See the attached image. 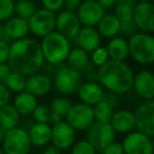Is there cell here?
I'll use <instances>...</instances> for the list:
<instances>
[{"label":"cell","instance_id":"obj_7","mask_svg":"<svg viewBox=\"0 0 154 154\" xmlns=\"http://www.w3.org/2000/svg\"><path fill=\"white\" fill-rule=\"evenodd\" d=\"M64 118L75 131L87 130L95 122L92 106H89L82 101L72 103Z\"/></svg>","mask_w":154,"mask_h":154},{"label":"cell","instance_id":"obj_37","mask_svg":"<svg viewBox=\"0 0 154 154\" xmlns=\"http://www.w3.org/2000/svg\"><path fill=\"white\" fill-rule=\"evenodd\" d=\"M137 32H138V29H137L136 24L134 23L133 20L120 22L119 34L122 37H131L132 35H134Z\"/></svg>","mask_w":154,"mask_h":154},{"label":"cell","instance_id":"obj_20","mask_svg":"<svg viewBox=\"0 0 154 154\" xmlns=\"http://www.w3.org/2000/svg\"><path fill=\"white\" fill-rule=\"evenodd\" d=\"M30 30H29V24L28 20L22 19V18L15 16L9 18L5 20V23L3 24V37H8L9 39L12 40H18L26 37L29 34Z\"/></svg>","mask_w":154,"mask_h":154},{"label":"cell","instance_id":"obj_54","mask_svg":"<svg viewBox=\"0 0 154 154\" xmlns=\"http://www.w3.org/2000/svg\"><path fill=\"white\" fill-rule=\"evenodd\" d=\"M82 1H84V0H82Z\"/></svg>","mask_w":154,"mask_h":154},{"label":"cell","instance_id":"obj_14","mask_svg":"<svg viewBox=\"0 0 154 154\" xmlns=\"http://www.w3.org/2000/svg\"><path fill=\"white\" fill-rule=\"evenodd\" d=\"M80 29H82V23L75 12L63 10L56 15V32L61 34L69 40L76 38Z\"/></svg>","mask_w":154,"mask_h":154},{"label":"cell","instance_id":"obj_52","mask_svg":"<svg viewBox=\"0 0 154 154\" xmlns=\"http://www.w3.org/2000/svg\"><path fill=\"white\" fill-rule=\"evenodd\" d=\"M13 1H14V2H16V1H18V0H13Z\"/></svg>","mask_w":154,"mask_h":154},{"label":"cell","instance_id":"obj_13","mask_svg":"<svg viewBox=\"0 0 154 154\" xmlns=\"http://www.w3.org/2000/svg\"><path fill=\"white\" fill-rule=\"evenodd\" d=\"M132 20L137 29L151 34L154 31V5L147 1H139L133 8Z\"/></svg>","mask_w":154,"mask_h":154},{"label":"cell","instance_id":"obj_15","mask_svg":"<svg viewBox=\"0 0 154 154\" xmlns=\"http://www.w3.org/2000/svg\"><path fill=\"white\" fill-rule=\"evenodd\" d=\"M76 138V131L62 119L61 122L52 126L51 143L61 151L68 150L74 145Z\"/></svg>","mask_w":154,"mask_h":154},{"label":"cell","instance_id":"obj_23","mask_svg":"<svg viewBox=\"0 0 154 154\" xmlns=\"http://www.w3.org/2000/svg\"><path fill=\"white\" fill-rule=\"evenodd\" d=\"M106 49L109 54V58L112 60L125 61L129 57L128 40L122 36H115L110 38Z\"/></svg>","mask_w":154,"mask_h":154},{"label":"cell","instance_id":"obj_19","mask_svg":"<svg viewBox=\"0 0 154 154\" xmlns=\"http://www.w3.org/2000/svg\"><path fill=\"white\" fill-rule=\"evenodd\" d=\"M77 94L82 103H87L89 106H94L95 103L103 99L105 90L98 82L87 80L86 82H82L80 85Z\"/></svg>","mask_w":154,"mask_h":154},{"label":"cell","instance_id":"obj_25","mask_svg":"<svg viewBox=\"0 0 154 154\" xmlns=\"http://www.w3.org/2000/svg\"><path fill=\"white\" fill-rule=\"evenodd\" d=\"M96 30L99 33L100 37L110 39L119 34L120 21L114 14H107V15L105 14L103 18L99 20L98 23L96 24Z\"/></svg>","mask_w":154,"mask_h":154},{"label":"cell","instance_id":"obj_28","mask_svg":"<svg viewBox=\"0 0 154 154\" xmlns=\"http://www.w3.org/2000/svg\"><path fill=\"white\" fill-rule=\"evenodd\" d=\"M93 108V114H94L95 122H110L112 115L114 113V108L110 105L105 99H101L98 103H96Z\"/></svg>","mask_w":154,"mask_h":154},{"label":"cell","instance_id":"obj_22","mask_svg":"<svg viewBox=\"0 0 154 154\" xmlns=\"http://www.w3.org/2000/svg\"><path fill=\"white\" fill-rule=\"evenodd\" d=\"M52 126L49 122H35L28 130L32 146L43 147L51 141Z\"/></svg>","mask_w":154,"mask_h":154},{"label":"cell","instance_id":"obj_24","mask_svg":"<svg viewBox=\"0 0 154 154\" xmlns=\"http://www.w3.org/2000/svg\"><path fill=\"white\" fill-rule=\"evenodd\" d=\"M37 105H38L37 97L26 91L17 93L13 101V106L18 111V113L22 116L32 115Z\"/></svg>","mask_w":154,"mask_h":154},{"label":"cell","instance_id":"obj_5","mask_svg":"<svg viewBox=\"0 0 154 154\" xmlns=\"http://www.w3.org/2000/svg\"><path fill=\"white\" fill-rule=\"evenodd\" d=\"M32 148L28 131L19 127L5 131L1 143L3 154H29Z\"/></svg>","mask_w":154,"mask_h":154},{"label":"cell","instance_id":"obj_34","mask_svg":"<svg viewBox=\"0 0 154 154\" xmlns=\"http://www.w3.org/2000/svg\"><path fill=\"white\" fill-rule=\"evenodd\" d=\"M71 154H96V150L87 139H82L72 146Z\"/></svg>","mask_w":154,"mask_h":154},{"label":"cell","instance_id":"obj_32","mask_svg":"<svg viewBox=\"0 0 154 154\" xmlns=\"http://www.w3.org/2000/svg\"><path fill=\"white\" fill-rule=\"evenodd\" d=\"M133 8H134V7L128 5V3L117 1V2H116V5H115L114 15L117 17V19L119 20L120 22H125V21H129V20H132Z\"/></svg>","mask_w":154,"mask_h":154},{"label":"cell","instance_id":"obj_46","mask_svg":"<svg viewBox=\"0 0 154 154\" xmlns=\"http://www.w3.org/2000/svg\"><path fill=\"white\" fill-rule=\"evenodd\" d=\"M98 3L103 8V9H111L112 7L116 5L117 0H97Z\"/></svg>","mask_w":154,"mask_h":154},{"label":"cell","instance_id":"obj_21","mask_svg":"<svg viewBox=\"0 0 154 154\" xmlns=\"http://www.w3.org/2000/svg\"><path fill=\"white\" fill-rule=\"evenodd\" d=\"M100 35L95 26H84L80 29L76 36L77 45L87 53H92L100 45Z\"/></svg>","mask_w":154,"mask_h":154},{"label":"cell","instance_id":"obj_41","mask_svg":"<svg viewBox=\"0 0 154 154\" xmlns=\"http://www.w3.org/2000/svg\"><path fill=\"white\" fill-rule=\"evenodd\" d=\"M10 53V45L3 38L0 39V63L8 62Z\"/></svg>","mask_w":154,"mask_h":154},{"label":"cell","instance_id":"obj_27","mask_svg":"<svg viewBox=\"0 0 154 154\" xmlns=\"http://www.w3.org/2000/svg\"><path fill=\"white\" fill-rule=\"evenodd\" d=\"M20 114L13 105L8 103L0 108V127L5 131L18 127L20 122Z\"/></svg>","mask_w":154,"mask_h":154},{"label":"cell","instance_id":"obj_50","mask_svg":"<svg viewBox=\"0 0 154 154\" xmlns=\"http://www.w3.org/2000/svg\"><path fill=\"white\" fill-rule=\"evenodd\" d=\"M138 1H147V2H152L153 0H138Z\"/></svg>","mask_w":154,"mask_h":154},{"label":"cell","instance_id":"obj_42","mask_svg":"<svg viewBox=\"0 0 154 154\" xmlns=\"http://www.w3.org/2000/svg\"><path fill=\"white\" fill-rule=\"evenodd\" d=\"M82 0H63V7L66 11L76 12Z\"/></svg>","mask_w":154,"mask_h":154},{"label":"cell","instance_id":"obj_45","mask_svg":"<svg viewBox=\"0 0 154 154\" xmlns=\"http://www.w3.org/2000/svg\"><path fill=\"white\" fill-rule=\"evenodd\" d=\"M42 154H61V150L53 145L47 146L42 151Z\"/></svg>","mask_w":154,"mask_h":154},{"label":"cell","instance_id":"obj_38","mask_svg":"<svg viewBox=\"0 0 154 154\" xmlns=\"http://www.w3.org/2000/svg\"><path fill=\"white\" fill-rule=\"evenodd\" d=\"M43 9H47L54 13L60 11L63 7V0H40Z\"/></svg>","mask_w":154,"mask_h":154},{"label":"cell","instance_id":"obj_6","mask_svg":"<svg viewBox=\"0 0 154 154\" xmlns=\"http://www.w3.org/2000/svg\"><path fill=\"white\" fill-rule=\"evenodd\" d=\"M82 84V75L80 71L73 70L64 66L56 72L54 76V88L63 96H69L77 93Z\"/></svg>","mask_w":154,"mask_h":154},{"label":"cell","instance_id":"obj_12","mask_svg":"<svg viewBox=\"0 0 154 154\" xmlns=\"http://www.w3.org/2000/svg\"><path fill=\"white\" fill-rule=\"evenodd\" d=\"M105 14V9L97 0H84L76 10L77 17L84 26H96Z\"/></svg>","mask_w":154,"mask_h":154},{"label":"cell","instance_id":"obj_48","mask_svg":"<svg viewBox=\"0 0 154 154\" xmlns=\"http://www.w3.org/2000/svg\"><path fill=\"white\" fill-rule=\"evenodd\" d=\"M5 130L0 127V146H1V143H2V141H3V138H5Z\"/></svg>","mask_w":154,"mask_h":154},{"label":"cell","instance_id":"obj_1","mask_svg":"<svg viewBox=\"0 0 154 154\" xmlns=\"http://www.w3.org/2000/svg\"><path fill=\"white\" fill-rule=\"evenodd\" d=\"M8 63L12 71L24 76L37 73L45 63L39 42L26 37L14 40L10 45Z\"/></svg>","mask_w":154,"mask_h":154},{"label":"cell","instance_id":"obj_2","mask_svg":"<svg viewBox=\"0 0 154 154\" xmlns=\"http://www.w3.org/2000/svg\"><path fill=\"white\" fill-rule=\"evenodd\" d=\"M134 72L126 61L109 59L97 70V82L103 88L117 95L132 90Z\"/></svg>","mask_w":154,"mask_h":154},{"label":"cell","instance_id":"obj_11","mask_svg":"<svg viewBox=\"0 0 154 154\" xmlns=\"http://www.w3.org/2000/svg\"><path fill=\"white\" fill-rule=\"evenodd\" d=\"M135 128L148 136H154V100H145L134 111Z\"/></svg>","mask_w":154,"mask_h":154},{"label":"cell","instance_id":"obj_51","mask_svg":"<svg viewBox=\"0 0 154 154\" xmlns=\"http://www.w3.org/2000/svg\"><path fill=\"white\" fill-rule=\"evenodd\" d=\"M0 154H3V151H2V149H1V146H0Z\"/></svg>","mask_w":154,"mask_h":154},{"label":"cell","instance_id":"obj_26","mask_svg":"<svg viewBox=\"0 0 154 154\" xmlns=\"http://www.w3.org/2000/svg\"><path fill=\"white\" fill-rule=\"evenodd\" d=\"M64 61L66 62V66L69 68L76 71H82L90 63V57L89 53L78 47L70 50Z\"/></svg>","mask_w":154,"mask_h":154},{"label":"cell","instance_id":"obj_8","mask_svg":"<svg viewBox=\"0 0 154 154\" xmlns=\"http://www.w3.org/2000/svg\"><path fill=\"white\" fill-rule=\"evenodd\" d=\"M115 131L110 122H94L87 129V140L94 147L96 151H103V148L115 140Z\"/></svg>","mask_w":154,"mask_h":154},{"label":"cell","instance_id":"obj_43","mask_svg":"<svg viewBox=\"0 0 154 154\" xmlns=\"http://www.w3.org/2000/svg\"><path fill=\"white\" fill-rule=\"evenodd\" d=\"M103 98L105 99L106 101H108V103H109L113 108H115L116 106L118 105V101H119V100H118L117 94H115V93H112V92H109V91H108V93H105V94H103Z\"/></svg>","mask_w":154,"mask_h":154},{"label":"cell","instance_id":"obj_4","mask_svg":"<svg viewBox=\"0 0 154 154\" xmlns=\"http://www.w3.org/2000/svg\"><path fill=\"white\" fill-rule=\"evenodd\" d=\"M129 56L140 64H152L154 61V38L151 34L137 32L128 40Z\"/></svg>","mask_w":154,"mask_h":154},{"label":"cell","instance_id":"obj_39","mask_svg":"<svg viewBox=\"0 0 154 154\" xmlns=\"http://www.w3.org/2000/svg\"><path fill=\"white\" fill-rule=\"evenodd\" d=\"M101 152L103 154H124V149H122V143L113 140L109 145L106 146Z\"/></svg>","mask_w":154,"mask_h":154},{"label":"cell","instance_id":"obj_44","mask_svg":"<svg viewBox=\"0 0 154 154\" xmlns=\"http://www.w3.org/2000/svg\"><path fill=\"white\" fill-rule=\"evenodd\" d=\"M11 72H12V69L10 68L8 62L0 63V80H1V82H5V78L9 76V74Z\"/></svg>","mask_w":154,"mask_h":154},{"label":"cell","instance_id":"obj_31","mask_svg":"<svg viewBox=\"0 0 154 154\" xmlns=\"http://www.w3.org/2000/svg\"><path fill=\"white\" fill-rule=\"evenodd\" d=\"M71 106H72V101L68 98L66 96L60 95L57 96L51 101V106H50V110L54 113L60 115L62 118L66 115V113L70 110Z\"/></svg>","mask_w":154,"mask_h":154},{"label":"cell","instance_id":"obj_30","mask_svg":"<svg viewBox=\"0 0 154 154\" xmlns=\"http://www.w3.org/2000/svg\"><path fill=\"white\" fill-rule=\"evenodd\" d=\"M37 11V5H35L34 1L31 0H18L15 2V8H14V14L22 19L29 20L35 12Z\"/></svg>","mask_w":154,"mask_h":154},{"label":"cell","instance_id":"obj_17","mask_svg":"<svg viewBox=\"0 0 154 154\" xmlns=\"http://www.w3.org/2000/svg\"><path fill=\"white\" fill-rule=\"evenodd\" d=\"M52 89V79L48 75L34 73L26 76L24 91L31 93L34 96L40 97L47 95Z\"/></svg>","mask_w":154,"mask_h":154},{"label":"cell","instance_id":"obj_47","mask_svg":"<svg viewBox=\"0 0 154 154\" xmlns=\"http://www.w3.org/2000/svg\"><path fill=\"white\" fill-rule=\"evenodd\" d=\"M63 119V118L61 117L60 115H58V114L54 113V112L51 111V113H50V118H49V122L53 126V125L57 124V122H61V120Z\"/></svg>","mask_w":154,"mask_h":154},{"label":"cell","instance_id":"obj_53","mask_svg":"<svg viewBox=\"0 0 154 154\" xmlns=\"http://www.w3.org/2000/svg\"><path fill=\"white\" fill-rule=\"evenodd\" d=\"M31 1H34V2H35V1H37V0H31Z\"/></svg>","mask_w":154,"mask_h":154},{"label":"cell","instance_id":"obj_29","mask_svg":"<svg viewBox=\"0 0 154 154\" xmlns=\"http://www.w3.org/2000/svg\"><path fill=\"white\" fill-rule=\"evenodd\" d=\"M26 80V76H24V75L20 74L18 72H15V71H12L9 74V76L5 78L3 84L9 89L10 92L20 93L22 91H24Z\"/></svg>","mask_w":154,"mask_h":154},{"label":"cell","instance_id":"obj_49","mask_svg":"<svg viewBox=\"0 0 154 154\" xmlns=\"http://www.w3.org/2000/svg\"><path fill=\"white\" fill-rule=\"evenodd\" d=\"M3 38V26L0 22V39Z\"/></svg>","mask_w":154,"mask_h":154},{"label":"cell","instance_id":"obj_16","mask_svg":"<svg viewBox=\"0 0 154 154\" xmlns=\"http://www.w3.org/2000/svg\"><path fill=\"white\" fill-rule=\"evenodd\" d=\"M135 93L143 100L154 98V75L149 70H141L134 74L133 86Z\"/></svg>","mask_w":154,"mask_h":154},{"label":"cell","instance_id":"obj_3","mask_svg":"<svg viewBox=\"0 0 154 154\" xmlns=\"http://www.w3.org/2000/svg\"><path fill=\"white\" fill-rule=\"evenodd\" d=\"M39 45L43 59L50 64L62 63L71 50L70 40L56 31L41 37Z\"/></svg>","mask_w":154,"mask_h":154},{"label":"cell","instance_id":"obj_10","mask_svg":"<svg viewBox=\"0 0 154 154\" xmlns=\"http://www.w3.org/2000/svg\"><path fill=\"white\" fill-rule=\"evenodd\" d=\"M56 14L47 9L37 10L28 20L29 30L37 37H43L55 31Z\"/></svg>","mask_w":154,"mask_h":154},{"label":"cell","instance_id":"obj_35","mask_svg":"<svg viewBox=\"0 0 154 154\" xmlns=\"http://www.w3.org/2000/svg\"><path fill=\"white\" fill-rule=\"evenodd\" d=\"M15 2L13 0H0V22L5 21L14 15Z\"/></svg>","mask_w":154,"mask_h":154},{"label":"cell","instance_id":"obj_33","mask_svg":"<svg viewBox=\"0 0 154 154\" xmlns=\"http://www.w3.org/2000/svg\"><path fill=\"white\" fill-rule=\"evenodd\" d=\"M109 59V54H108V51L105 47L99 45L91 54V61H92V64L94 66H98L99 68L103 64H105Z\"/></svg>","mask_w":154,"mask_h":154},{"label":"cell","instance_id":"obj_18","mask_svg":"<svg viewBox=\"0 0 154 154\" xmlns=\"http://www.w3.org/2000/svg\"><path fill=\"white\" fill-rule=\"evenodd\" d=\"M110 125L115 131V133L127 134L131 132L135 128L134 111L129 109H120L114 111L110 120Z\"/></svg>","mask_w":154,"mask_h":154},{"label":"cell","instance_id":"obj_36","mask_svg":"<svg viewBox=\"0 0 154 154\" xmlns=\"http://www.w3.org/2000/svg\"><path fill=\"white\" fill-rule=\"evenodd\" d=\"M50 113H51L50 107L45 105H37L32 115L36 122H49Z\"/></svg>","mask_w":154,"mask_h":154},{"label":"cell","instance_id":"obj_9","mask_svg":"<svg viewBox=\"0 0 154 154\" xmlns=\"http://www.w3.org/2000/svg\"><path fill=\"white\" fill-rule=\"evenodd\" d=\"M122 146L124 154H153L152 137L137 130L127 133Z\"/></svg>","mask_w":154,"mask_h":154},{"label":"cell","instance_id":"obj_40","mask_svg":"<svg viewBox=\"0 0 154 154\" xmlns=\"http://www.w3.org/2000/svg\"><path fill=\"white\" fill-rule=\"evenodd\" d=\"M10 100H11V92L5 86V84L0 82V108L10 103Z\"/></svg>","mask_w":154,"mask_h":154}]
</instances>
